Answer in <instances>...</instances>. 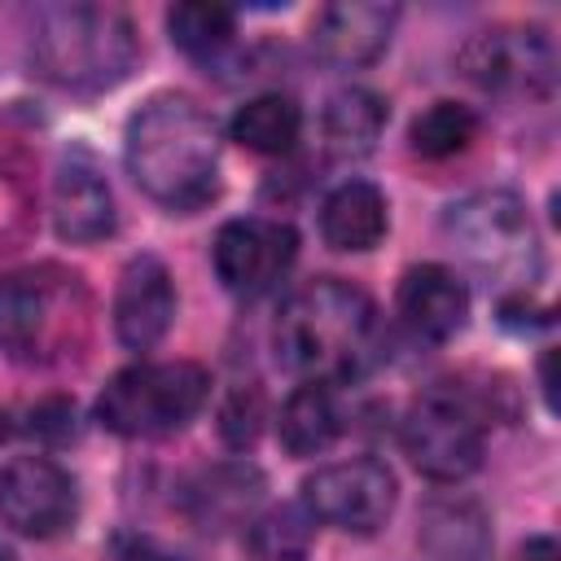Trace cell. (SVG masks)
Segmentation results:
<instances>
[{"instance_id": "obj_19", "label": "cell", "mask_w": 561, "mask_h": 561, "mask_svg": "<svg viewBox=\"0 0 561 561\" xmlns=\"http://www.w3.org/2000/svg\"><path fill=\"white\" fill-rule=\"evenodd\" d=\"M386 127V101L368 88H342L324 105V140L337 158H364Z\"/></svg>"}, {"instance_id": "obj_17", "label": "cell", "mask_w": 561, "mask_h": 561, "mask_svg": "<svg viewBox=\"0 0 561 561\" xmlns=\"http://www.w3.org/2000/svg\"><path fill=\"white\" fill-rule=\"evenodd\" d=\"M421 548L434 561H482L491 548V522L473 500H434L421 513Z\"/></svg>"}, {"instance_id": "obj_14", "label": "cell", "mask_w": 561, "mask_h": 561, "mask_svg": "<svg viewBox=\"0 0 561 561\" xmlns=\"http://www.w3.org/2000/svg\"><path fill=\"white\" fill-rule=\"evenodd\" d=\"M394 307L403 316V324L425 337V342H451L465 320H469V289L465 280L443 267V263H421L408 267L399 289H394Z\"/></svg>"}, {"instance_id": "obj_15", "label": "cell", "mask_w": 561, "mask_h": 561, "mask_svg": "<svg viewBox=\"0 0 561 561\" xmlns=\"http://www.w3.org/2000/svg\"><path fill=\"white\" fill-rule=\"evenodd\" d=\"M57 289L44 272H9L0 276V351L9 359H35L48 351Z\"/></svg>"}, {"instance_id": "obj_16", "label": "cell", "mask_w": 561, "mask_h": 561, "mask_svg": "<svg viewBox=\"0 0 561 561\" xmlns=\"http://www.w3.org/2000/svg\"><path fill=\"white\" fill-rule=\"evenodd\" d=\"M390 228V215H386V193L368 180H346L337 184L329 197H324V210H320V232L333 250H373Z\"/></svg>"}, {"instance_id": "obj_10", "label": "cell", "mask_w": 561, "mask_h": 561, "mask_svg": "<svg viewBox=\"0 0 561 561\" xmlns=\"http://www.w3.org/2000/svg\"><path fill=\"white\" fill-rule=\"evenodd\" d=\"M79 513L75 478L48 456H13L0 469V522L18 535H61Z\"/></svg>"}, {"instance_id": "obj_30", "label": "cell", "mask_w": 561, "mask_h": 561, "mask_svg": "<svg viewBox=\"0 0 561 561\" xmlns=\"http://www.w3.org/2000/svg\"><path fill=\"white\" fill-rule=\"evenodd\" d=\"M0 561H9V552H4V548H0Z\"/></svg>"}, {"instance_id": "obj_24", "label": "cell", "mask_w": 561, "mask_h": 561, "mask_svg": "<svg viewBox=\"0 0 561 561\" xmlns=\"http://www.w3.org/2000/svg\"><path fill=\"white\" fill-rule=\"evenodd\" d=\"M263 491L259 469L250 465H224L215 473H206V482L193 491V513L197 522H237Z\"/></svg>"}, {"instance_id": "obj_6", "label": "cell", "mask_w": 561, "mask_h": 561, "mask_svg": "<svg viewBox=\"0 0 561 561\" xmlns=\"http://www.w3.org/2000/svg\"><path fill=\"white\" fill-rule=\"evenodd\" d=\"M399 434L408 460L434 482H460L482 465L478 408L451 386H430L425 394H416Z\"/></svg>"}, {"instance_id": "obj_27", "label": "cell", "mask_w": 561, "mask_h": 561, "mask_svg": "<svg viewBox=\"0 0 561 561\" xmlns=\"http://www.w3.org/2000/svg\"><path fill=\"white\" fill-rule=\"evenodd\" d=\"M118 561H184L180 552H171V548H162L158 539H123V548H118Z\"/></svg>"}, {"instance_id": "obj_22", "label": "cell", "mask_w": 561, "mask_h": 561, "mask_svg": "<svg viewBox=\"0 0 561 561\" xmlns=\"http://www.w3.org/2000/svg\"><path fill=\"white\" fill-rule=\"evenodd\" d=\"M167 31H171L175 48H184L193 57H210L232 39L237 13L219 0H184V4L167 9Z\"/></svg>"}, {"instance_id": "obj_8", "label": "cell", "mask_w": 561, "mask_h": 561, "mask_svg": "<svg viewBox=\"0 0 561 561\" xmlns=\"http://www.w3.org/2000/svg\"><path fill=\"white\" fill-rule=\"evenodd\" d=\"M394 473L381 460H337L316 469L302 482V508L311 513V522L351 530V535H373L377 526H386V517L394 513Z\"/></svg>"}, {"instance_id": "obj_12", "label": "cell", "mask_w": 561, "mask_h": 561, "mask_svg": "<svg viewBox=\"0 0 561 561\" xmlns=\"http://www.w3.org/2000/svg\"><path fill=\"white\" fill-rule=\"evenodd\" d=\"M175 320V285L158 254H136L114 289V333L127 351H149Z\"/></svg>"}, {"instance_id": "obj_11", "label": "cell", "mask_w": 561, "mask_h": 561, "mask_svg": "<svg viewBox=\"0 0 561 561\" xmlns=\"http://www.w3.org/2000/svg\"><path fill=\"white\" fill-rule=\"evenodd\" d=\"M53 228L75 245H92L114 232V193L83 145H70L53 171Z\"/></svg>"}, {"instance_id": "obj_25", "label": "cell", "mask_w": 561, "mask_h": 561, "mask_svg": "<svg viewBox=\"0 0 561 561\" xmlns=\"http://www.w3.org/2000/svg\"><path fill=\"white\" fill-rule=\"evenodd\" d=\"M259 421H263V399L254 386L245 390H232V399L224 403L219 412V434L232 443V447H250L254 434H259Z\"/></svg>"}, {"instance_id": "obj_1", "label": "cell", "mask_w": 561, "mask_h": 561, "mask_svg": "<svg viewBox=\"0 0 561 561\" xmlns=\"http://www.w3.org/2000/svg\"><path fill=\"white\" fill-rule=\"evenodd\" d=\"M123 162L136 188L158 206L197 210L219 188L215 118L184 92H158L127 123Z\"/></svg>"}, {"instance_id": "obj_4", "label": "cell", "mask_w": 561, "mask_h": 561, "mask_svg": "<svg viewBox=\"0 0 561 561\" xmlns=\"http://www.w3.org/2000/svg\"><path fill=\"white\" fill-rule=\"evenodd\" d=\"M451 245L486 276L504 285H530L543 267L539 232L530 224V210L508 188H482L447 206L443 219Z\"/></svg>"}, {"instance_id": "obj_28", "label": "cell", "mask_w": 561, "mask_h": 561, "mask_svg": "<svg viewBox=\"0 0 561 561\" xmlns=\"http://www.w3.org/2000/svg\"><path fill=\"white\" fill-rule=\"evenodd\" d=\"M522 561H561V552H557V543L548 535H539V539H526Z\"/></svg>"}, {"instance_id": "obj_20", "label": "cell", "mask_w": 561, "mask_h": 561, "mask_svg": "<svg viewBox=\"0 0 561 561\" xmlns=\"http://www.w3.org/2000/svg\"><path fill=\"white\" fill-rule=\"evenodd\" d=\"M228 131L237 145H245L254 153H285V149H294V140L302 131V110L280 92H263V96H250L232 114Z\"/></svg>"}, {"instance_id": "obj_3", "label": "cell", "mask_w": 561, "mask_h": 561, "mask_svg": "<svg viewBox=\"0 0 561 561\" xmlns=\"http://www.w3.org/2000/svg\"><path fill=\"white\" fill-rule=\"evenodd\" d=\"M136 26L114 4H39L31 22V70L61 92H105L136 66Z\"/></svg>"}, {"instance_id": "obj_7", "label": "cell", "mask_w": 561, "mask_h": 561, "mask_svg": "<svg viewBox=\"0 0 561 561\" xmlns=\"http://www.w3.org/2000/svg\"><path fill=\"white\" fill-rule=\"evenodd\" d=\"M460 70L482 92L548 96L557 83V48L543 26H491L460 48Z\"/></svg>"}, {"instance_id": "obj_26", "label": "cell", "mask_w": 561, "mask_h": 561, "mask_svg": "<svg viewBox=\"0 0 561 561\" xmlns=\"http://www.w3.org/2000/svg\"><path fill=\"white\" fill-rule=\"evenodd\" d=\"M31 430L44 434V438H53V443L70 438V434H75V403H66V399H44L39 408H31Z\"/></svg>"}, {"instance_id": "obj_18", "label": "cell", "mask_w": 561, "mask_h": 561, "mask_svg": "<svg viewBox=\"0 0 561 561\" xmlns=\"http://www.w3.org/2000/svg\"><path fill=\"white\" fill-rule=\"evenodd\" d=\"M342 430V412H337V399L324 381H302L285 403H280V416H276V434H280V447L289 456H316L324 451Z\"/></svg>"}, {"instance_id": "obj_5", "label": "cell", "mask_w": 561, "mask_h": 561, "mask_svg": "<svg viewBox=\"0 0 561 561\" xmlns=\"http://www.w3.org/2000/svg\"><path fill=\"white\" fill-rule=\"evenodd\" d=\"M210 394V373L188 359L131 364L114 373L96 399V421L123 438H149L180 430L202 412Z\"/></svg>"}, {"instance_id": "obj_13", "label": "cell", "mask_w": 561, "mask_h": 561, "mask_svg": "<svg viewBox=\"0 0 561 561\" xmlns=\"http://www.w3.org/2000/svg\"><path fill=\"white\" fill-rule=\"evenodd\" d=\"M399 22L394 4H377V0H337L324 4L311 18V48L342 70L368 66L381 57V48L390 44V31Z\"/></svg>"}, {"instance_id": "obj_29", "label": "cell", "mask_w": 561, "mask_h": 561, "mask_svg": "<svg viewBox=\"0 0 561 561\" xmlns=\"http://www.w3.org/2000/svg\"><path fill=\"white\" fill-rule=\"evenodd\" d=\"M4 438H9V416L0 412V443H4Z\"/></svg>"}, {"instance_id": "obj_9", "label": "cell", "mask_w": 561, "mask_h": 561, "mask_svg": "<svg viewBox=\"0 0 561 561\" xmlns=\"http://www.w3.org/2000/svg\"><path fill=\"white\" fill-rule=\"evenodd\" d=\"M215 276L241 298L267 294L298 259V232L280 219H228L210 245Z\"/></svg>"}, {"instance_id": "obj_23", "label": "cell", "mask_w": 561, "mask_h": 561, "mask_svg": "<svg viewBox=\"0 0 561 561\" xmlns=\"http://www.w3.org/2000/svg\"><path fill=\"white\" fill-rule=\"evenodd\" d=\"M478 136V114L460 101H434L430 110H421L412 118V149L421 158H451V153H465Z\"/></svg>"}, {"instance_id": "obj_2", "label": "cell", "mask_w": 561, "mask_h": 561, "mask_svg": "<svg viewBox=\"0 0 561 561\" xmlns=\"http://www.w3.org/2000/svg\"><path fill=\"white\" fill-rule=\"evenodd\" d=\"M373 298L342 276H320L289 294V302L276 316L272 346L289 373L329 386L337 377L359 373V364L373 351Z\"/></svg>"}, {"instance_id": "obj_21", "label": "cell", "mask_w": 561, "mask_h": 561, "mask_svg": "<svg viewBox=\"0 0 561 561\" xmlns=\"http://www.w3.org/2000/svg\"><path fill=\"white\" fill-rule=\"evenodd\" d=\"M245 552L254 561H307L311 552V513L298 504H276L245 526Z\"/></svg>"}]
</instances>
